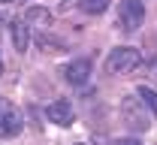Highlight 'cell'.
<instances>
[{
  "label": "cell",
  "instance_id": "cell-4",
  "mask_svg": "<svg viewBox=\"0 0 157 145\" xmlns=\"http://www.w3.org/2000/svg\"><path fill=\"white\" fill-rule=\"evenodd\" d=\"M121 115H124V121L130 127H136V130H148V118L142 115V109H139V100L133 97H124V103H121Z\"/></svg>",
  "mask_w": 157,
  "mask_h": 145
},
{
  "label": "cell",
  "instance_id": "cell-11",
  "mask_svg": "<svg viewBox=\"0 0 157 145\" xmlns=\"http://www.w3.org/2000/svg\"><path fill=\"white\" fill-rule=\"evenodd\" d=\"M36 45H39V48H48V52H58V48H63L60 42H52V40H36Z\"/></svg>",
  "mask_w": 157,
  "mask_h": 145
},
{
  "label": "cell",
  "instance_id": "cell-2",
  "mask_svg": "<svg viewBox=\"0 0 157 145\" xmlns=\"http://www.w3.org/2000/svg\"><path fill=\"white\" fill-rule=\"evenodd\" d=\"M24 121H21V112L9 103L6 97H0V136L9 139V136H18Z\"/></svg>",
  "mask_w": 157,
  "mask_h": 145
},
{
  "label": "cell",
  "instance_id": "cell-13",
  "mask_svg": "<svg viewBox=\"0 0 157 145\" xmlns=\"http://www.w3.org/2000/svg\"><path fill=\"white\" fill-rule=\"evenodd\" d=\"M3 3H27V0H3Z\"/></svg>",
  "mask_w": 157,
  "mask_h": 145
},
{
  "label": "cell",
  "instance_id": "cell-12",
  "mask_svg": "<svg viewBox=\"0 0 157 145\" xmlns=\"http://www.w3.org/2000/svg\"><path fill=\"white\" fill-rule=\"evenodd\" d=\"M115 145H142V142L133 139V136H124V139H115Z\"/></svg>",
  "mask_w": 157,
  "mask_h": 145
},
{
  "label": "cell",
  "instance_id": "cell-10",
  "mask_svg": "<svg viewBox=\"0 0 157 145\" xmlns=\"http://www.w3.org/2000/svg\"><path fill=\"white\" fill-rule=\"evenodd\" d=\"M82 9L91 12V15H100V12L109 9V0H82Z\"/></svg>",
  "mask_w": 157,
  "mask_h": 145
},
{
  "label": "cell",
  "instance_id": "cell-8",
  "mask_svg": "<svg viewBox=\"0 0 157 145\" xmlns=\"http://www.w3.org/2000/svg\"><path fill=\"white\" fill-rule=\"evenodd\" d=\"M24 24H39V27H45V24H52V15H48V9H42V6H27Z\"/></svg>",
  "mask_w": 157,
  "mask_h": 145
},
{
  "label": "cell",
  "instance_id": "cell-7",
  "mask_svg": "<svg viewBox=\"0 0 157 145\" xmlns=\"http://www.w3.org/2000/svg\"><path fill=\"white\" fill-rule=\"evenodd\" d=\"M9 36H12L15 52H27V45H30V27L24 21H12L9 24Z\"/></svg>",
  "mask_w": 157,
  "mask_h": 145
},
{
  "label": "cell",
  "instance_id": "cell-9",
  "mask_svg": "<svg viewBox=\"0 0 157 145\" xmlns=\"http://www.w3.org/2000/svg\"><path fill=\"white\" fill-rule=\"evenodd\" d=\"M139 100L148 106V112H151V115H157V91H154V88L142 85V88H139Z\"/></svg>",
  "mask_w": 157,
  "mask_h": 145
},
{
  "label": "cell",
  "instance_id": "cell-1",
  "mask_svg": "<svg viewBox=\"0 0 157 145\" xmlns=\"http://www.w3.org/2000/svg\"><path fill=\"white\" fill-rule=\"evenodd\" d=\"M139 63H142V52L133 45H118L109 52L106 58V73L109 76H124V73H133Z\"/></svg>",
  "mask_w": 157,
  "mask_h": 145
},
{
  "label": "cell",
  "instance_id": "cell-5",
  "mask_svg": "<svg viewBox=\"0 0 157 145\" xmlns=\"http://www.w3.org/2000/svg\"><path fill=\"white\" fill-rule=\"evenodd\" d=\"M88 76H91V61L88 58H76V61H70L63 67V79L70 85H85Z\"/></svg>",
  "mask_w": 157,
  "mask_h": 145
},
{
  "label": "cell",
  "instance_id": "cell-14",
  "mask_svg": "<svg viewBox=\"0 0 157 145\" xmlns=\"http://www.w3.org/2000/svg\"><path fill=\"white\" fill-rule=\"evenodd\" d=\"M0 73H3V61H0Z\"/></svg>",
  "mask_w": 157,
  "mask_h": 145
},
{
  "label": "cell",
  "instance_id": "cell-3",
  "mask_svg": "<svg viewBox=\"0 0 157 145\" xmlns=\"http://www.w3.org/2000/svg\"><path fill=\"white\" fill-rule=\"evenodd\" d=\"M142 21H145V6L139 0H121V6H118L121 30H136V27H142Z\"/></svg>",
  "mask_w": 157,
  "mask_h": 145
},
{
  "label": "cell",
  "instance_id": "cell-15",
  "mask_svg": "<svg viewBox=\"0 0 157 145\" xmlns=\"http://www.w3.org/2000/svg\"><path fill=\"white\" fill-rule=\"evenodd\" d=\"M76 145H88V142H76Z\"/></svg>",
  "mask_w": 157,
  "mask_h": 145
},
{
  "label": "cell",
  "instance_id": "cell-6",
  "mask_svg": "<svg viewBox=\"0 0 157 145\" xmlns=\"http://www.w3.org/2000/svg\"><path fill=\"white\" fill-rule=\"evenodd\" d=\"M45 115H48L55 124H60V127H70V124H73V118H76L73 106L67 103V100H55V103L45 109Z\"/></svg>",
  "mask_w": 157,
  "mask_h": 145
}]
</instances>
